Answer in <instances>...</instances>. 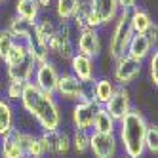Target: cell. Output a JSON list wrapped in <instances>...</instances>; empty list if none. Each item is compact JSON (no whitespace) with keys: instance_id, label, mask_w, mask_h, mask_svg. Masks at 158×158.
Here are the masks:
<instances>
[{"instance_id":"cell-1","label":"cell","mask_w":158,"mask_h":158,"mask_svg":"<svg viewBox=\"0 0 158 158\" xmlns=\"http://www.w3.org/2000/svg\"><path fill=\"white\" fill-rule=\"evenodd\" d=\"M19 105L38 124L40 130H59L63 126V109L53 94L42 92L38 86L27 82L23 86Z\"/></svg>"},{"instance_id":"cell-2","label":"cell","mask_w":158,"mask_h":158,"mask_svg":"<svg viewBox=\"0 0 158 158\" xmlns=\"http://www.w3.org/2000/svg\"><path fill=\"white\" fill-rule=\"evenodd\" d=\"M149 120L139 109H131L124 118L116 122V139L122 154L128 158H143L145 152V133Z\"/></svg>"},{"instance_id":"cell-3","label":"cell","mask_w":158,"mask_h":158,"mask_svg":"<svg viewBox=\"0 0 158 158\" xmlns=\"http://www.w3.org/2000/svg\"><path fill=\"white\" fill-rule=\"evenodd\" d=\"M131 36H133V31L130 27V12L128 10H120L116 19L112 21V31H110L109 42H107V53L112 61L126 55Z\"/></svg>"},{"instance_id":"cell-4","label":"cell","mask_w":158,"mask_h":158,"mask_svg":"<svg viewBox=\"0 0 158 158\" xmlns=\"http://www.w3.org/2000/svg\"><path fill=\"white\" fill-rule=\"evenodd\" d=\"M55 99L63 101V103H80V101H88V86L82 84L78 78H74L71 73H61L59 74V80L57 86H55V92H53Z\"/></svg>"},{"instance_id":"cell-5","label":"cell","mask_w":158,"mask_h":158,"mask_svg":"<svg viewBox=\"0 0 158 158\" xmlns=\"http://www.w3.org/2000/svg\"><path fill=\"white\" fill-rule=\"evenodd\" d=\"M88 27L103 29L112 25V21L120 14V6L116 0H88Z\"/></svg>"},{"instance_id":"cell-6","label":"cell","mask_w":158,"mask_h":158,"mask_svg":"<svg viewBox=\"0 0 158 158\" xmlns=\"http://www.w3.org/2000/svg\"><path fill=\"white\" fill-rule=\"evenodd\" d=\"M73 32H74V29L71 27V23H59L55 32H53V36L48 40L50 55L53 53V55H57L61 61H69L76 52Z\"/></svg>"},{"instance_id":"cell-7","label":"cell","mask_w":158,"mask_h":158,"mask_svg":"<svg viewBox=\"0 0 158 158\" xmlns=\"http://www.w3.org/2000/svg\"><path fill=\"white\" fill-rule=\"evenodd\" d=\"M143 73V63L135 61L128 55L114 59V67H112V82L116 86H124L128 88L130 84H133L139 78V74Z\"/></svg>"},{"instance_id":"cell-8","label":"cell","mask_w":158,"mask_h":158,"mask_svg":"<svg viewBox=\"0 0 158 158\" xmlns=\"http://www.w3.org/2000/svg\"><path fill=\"white\" fill-rule=\"evenodd\" d=\"M89 152L94 158H118L120 145L116 139V133L89 131Z\"/></svg>"},{"instance_id":"cell-9","label":"cell","mask_w":158,"mask_h":158,"mask_svg":"<svg viewBox=\"0 0 158 158\" xmlns=\"http://www.w3.org/2000/svg\"><path fill=\"white\" fill-rule=\"evenodd\" d=\"M74 48L78 53H84L92 59H97L103 53V42H101V35L99 29H82L78 31V36L74 40Z\"/></svg>"},{"instance_id":"cell-10","label":"cell","mask_w":158,"mask_h":158,"mask_svg":"<svg viewBox=\"0 0 158 158\" xmlns=\"http://www.w3.org/2000/svg\"><path fill=\"white\" fill-rule=\"evenodd\" d=\"M59 74H61V71L57 69V65H55L52 59H48V61L36 65L31 82L35 84V86H38L42 92L53 94L55 92V86H57V80H59Z\"/></svg>"},{"instance_id":"cell-11","label":"cell","mask_w":158,"mask_h":158,"mask_svg":"<svg viewBox=\"0 0 158 158\" xmlns=\"http://www.w3.org/2000/svg\"><path fill=\"white\" fill-rule=\"evenodd\" d=\"M69 65H71V74L74 78H78L82 84L89 86L95 78H97V67H95V59L88 57L84 53H78L74 52V55L69 59Z\"/></svg>"},{"instance_id":"cell-12","label":"cell","mask_w":158,"mask_h":158,"mask_svg":"<svg viewBox=\"0 0 158 158\" xmlns=\"http://www.w3.org/2000/svg\"><path fill=\"white\" fill-rule=\"evenodd\" d=\"M105 110L109 112V114L112 116V120H120L128 114V112L133 109V103H131V94H130V89L128 88H124V86H116L114 89V94L110 95V99L107 101V103L103 105Z\"/></svg>"},{"instance_id":"cell-13","label":"cell","mask_w":158,"mask_h":158,"mask_svg":"<svg viewBox=\"0 0 158 158\" xmlns=\"http://www.w3.org/2000/svg\"><path fill=\"white\" fill-rule=\"evenodd\" d=\"M23 131L21 128L10 130L6 135L0 137V156L2 158H27L25 145H23Z\"/></svg>"},{"instance_id":"cell-14","label":"cell","mask_w":158,"mask_h":158,"mask_svg":"<svg viewBox=\"0 0 158 158\" xmlns=\"http://www.w3.org/2000/svg\"><path fill=\"white\" fill-rule=\"evenodd\" d=\"M95 109H97V105L92 99L80 101V103H73V107H71V124H73V128L89 131L92 130Z\"/></svg>"},{"instance_id":"cell-15","label":"cell","mask_w":158,"mask_h":158,"mask_svg":"<svg viewBox=\"0 0 158 158\" xmlns=\"http://www.w3.org/2000/svg\"><path fill=\"white\" fill-rule=\"evenodd\" d=\"M114 89H116V84L112 82V78H107V76H97L95 80L89 84L88 95H89V99H92L97 107H103L107 101L110 99V95L114 94Z\"/></svg>"},{"instance_id":"cell-16","label":"cell","mask_w":158,"mask_h":158,"mask_svg":"<svg viewBox=\"0 0 158 158\" xmlns=\"http://www.w3.org/2000/svg\"><path fill=\"white\" fill-rule=\"evenodd\" d=\"M25 48H27V55H29V57L35 61L36 65H38V63H44V61H48V59L52 57V55H50V50H48V42L36 32L35 25H32L31 38L25 42Z\"/></svg>"},{"instance_id":"cell-17","label":"cell","mask_w":158,"mask_h":158,"mask_svg":"<svg viewBox=\"0 0 158 158\" xmlns=\"http://www.w3.org/2000/svg\"><path fill=\"white\" fill-rule=\"evenodd\" d=\"M152 42L149 40V36L147 35H133L130 44H128V50H126V55L135 61H141L145 63L147 57L152 53Z\"/></svg>"},{"instance_id":"cell-18","label":"cell","mask_w":158,"mask_h":158,"mask_svg":"<svg viewBox=\"0 0 158 158\" xmlns=\"http://www.w3.org/2000/svg\"><path fill=\"white\" fill-rule=\"evenodd\" d=\"M36 69V63L32 61L29 55L17 65L14 67H6V78L8 80H15V82H31L32 80V74H35Z\"/></svg>"},{"instance_id":"cell-19","label":"cell","mask_w":158,"mask_h":158,"mask_svg":"<svg viewBox=\"0 0 158 158\" xmlns=\"http://www.w3.org/2000/svg\"><path fill=\"white\" fill-rule=\"evenodd\" d=\"M152 17L147 10L135 6L130 10V27L133 31V35H147V31L152 27Z\"/></svg>"},{"instance_id":"cell-20","label":"cell","mask_w":158,"mask_h":158,"mask_svg":"<svg viewBox=\"0 0 158 158\" xmlns=\"http://www.w3.org/2000/svg\"><path fill=\"white\" fill-rule=\"evenodd\" d=\"M15 15L27 21V23L35 25L38 17L42 15V10L36 0H15Z\"/></svg>"},{"instance_id":"cell-21","label":"cell","mask_w":158,"mask_h":158,"mask_svg":"<svg viewBox=\"0 0 158 158\" xmlns=\"http://www.w3.org/2000/svg\"><path fill=\"white\" fill-rule=\"evenodd\" d=\"M95 133H116V120H112V116L105 110V107H97L94 122H92V130Z\"/></svg>"},{"instance_id":"cell-22","label":"cell","mask_w":158,"mask_h":158,"mask_svg":"<svg viewBox=\"0 0 158 158\" xmlns=\"http://www.w3.org/2000/svg\"><path fill=\"white\" fill-rule=\"evenodd\" d=\"M82 0H55L53 2V17L57 23H71L74 12Z\"/></svg>"},{"instance_id":"cell-23","label":"cell","mask_w":158,"mask_h":158,"mask_svg":"<svg viewBox=\"0 0 158 158\" xmlns=\"http://www.w3.org/2000/svg\"><path fill=\"white\" fill-rule=\"evenodd\" d=\"M15 128V107L8 99L0 97V137Z\"/></svg>"},{"instance_id":"cell-24","label":"cell","mask_w":158,"mask_h":158,"mask_svg":"<svg viewBox=\"0 0 158 158\" xmlns=\"http://www.w3.org/2000/svg\"><path fill=\"white\" fill-rule=\"evenodd\" d=\"M6 29L10 31V35L14 36L15 42H23V44L31 38V32H32V25L27 23V21H23L21 17H17V15H14L12 19L8 21Z\"/></svg>"},{"instance_id":"cell-25","label":"cell","mask_w":158,"mask_h":158,"mask_svg":"<svg viewBox=\"0 0 158 158\" xmlns=\"http://www.w3.org/2000/svg\"><path fill=\"white\" fill-rule=\"evenodd\" d=\"M23 145H25L27 158H46V152H44V147H42L38 133L23 131Z\"/></svg>"},{"instance_id":"cell-26","label":"cell","mask_w":158,"mask_h":158,"mask_svg":"<svg viewBox=\"0 0 158 158\" xmlns=\"http://www.w3.org/2000/svg\"><path fill=\"white\" fill-rule=\"evenodd\" d=\"M57 21H55V17H52L50 14H46V15H40L38 17V21L35 23V29H36V32L44 38V40H50L52 36H53V32H55V29H57Z\"/></svg>"},{"instance_id":"cell-27","label":"cell","mask_w":158,"mask_h":158,"mask_svg":"<svg viewBox=\"0 0 158 158\" xmlns=\"http://www.w3.org/2000/svg\"><path fill=\"white\" fill-rule=\"evenodd\" d=\"M71 149L76 154H86L89 151V131L74 130L73 135H71Z\"/></svg>"},{"instance_id":"cell-28","label":"cell","mask_w":158,"mask_h":158,"mask_svg":"<svg viewBox=\"0 0 158 158\" xmlns=\"http://www.w3.org/2000/svg\"><path fill=\"white\" fill-rule=\"evenodd\" d=\"M88 14H89V8H88V2L86 0H82L80 6H78V10L74 12L73 19H71V27L78 32L82 29H88Z\"/></svg>"},{"instance_id":"cell-29","label":"cell","mask_w":158,"mask_h":158,"mask_svg":"<svg viewBox=\"0 0 158 158\" xmlns=\"http://www.w3.org/2000/svg\"><path fill=\"white\" fill-rule=\"evenodd\" d=\"M25 57H27V48H25V44H23V42H15L14 46H12V50L8 52L6 59H4L2 63H4V67H14V65L21 63Z\"/></svg>"},{"instance_id":"cell-30","label":"cell","mask_w":158,"mask_h":158,"mask_svg":"<svg viewBox=\"0 0 158 158\" xmlns=\"http://www.w3.org/2000/svg\"><path fill=\"white\" fill-rule=\"evenodd\" d=\"M145 152H149L152 156L158 154V126L151 122L147 126V133H145Z\"/></svg>"},{"instance_id":"cell-31","label":"cell","mask_w":158,"mask_h":158,"mask_svg":"<svg viewBox=\"0 0 158 158\" xmlns=\"http://www.w3.org/2000/svg\"><path fill=\"white\" fill-rule=\"evenodd\" d=\"M27 84V82H25ZM23 82H15V80H8L4 84V99H8L10 103H15V101L21 99V94H23Z\"/></svg>"},{"instance_id":"cell-32","label":"cell","mask_w":158,"mask_h":158,"mask_svg":"<svg viewBox=\"0 0 158 158\" xmlns=\"http://www.w3.org/2000/svg\"><path fill=\"white\" fill-rule=\"evenodd\" d=\"M71 151V133L59 128V135H57V143H55V151H53V156H65L69 154Z\"/></svg>"},{"instance_id":"cell-33","label":"cell","mask_w":158,"mask_h":158,"mask_svg":"<svg viewBox=\"0 0 158 158\" xmlns=\"http://www.w3.org/2000/svg\"><path fill=\"white\" fill-rule=\"evenodd\" d=\"M14 44H15V40H14L12 35H10V31L8 29H0V63L6 59L8 52L12 50Z\"/></svg>"},{"instance_id":"cell-34","label":"cell","mask_w":158,"mask_h":158,"mask_svg":"<svg viewBox=\"0 0 158 158\" xmlns=\"http://www.w3.org/2000/svg\"><path fill=\"white\" fill-rule=\"evenodd\" d=\"M147 61H149V82L156 88L158 86V52L154 50L147 57Z\"/></svg>"},{"instance_id":"cell-35","label":"cell","mask_w":158,"mask_h":158,"mask_svg":"<svg viewBox=\"0 0 158 158\" xmlns=\"http://www.w3.org/2000/svg\"><path fill=\"white\" fill-rule=\"evenodd\" d=\"M116 2H118L120 10H128V12H130L131 8L137 6V0H116Z\"/></svg>"},{"instance_id":"cell-36","label":"cell","mask_w":158,"mask_h":158,"mask_svg":"<svg viewBox=\"0 0 158 158\" xmlns=\"http://www.w3.org/2000/svg\"><path fill=\"white\" fill-rule=\"evenodd\" d=\"M156 35H158V27H156V23H152V27L147 31V36H149V40L152 42V46H156V38H158Z\"/></svg>"},{"instance_id":"cell-37","label":"cell","mask_w":158,"mask_h":158,"mask_svg":"<svg viewBox=\"0 0 158 158\" xmlns=\"http://www.w3.org/2000/svg\"><path fill=\"white\" fill-rule=\"evenodd\" d=\"M36 2H38L40 10H52V8H53V2H55V0H36Z\"/></svg>"},{"instance_id":"cell-38","label":"cell","mask_w":158,"mask_h":158,"mask_svg":"<svg viewBox=\"0 0 158 158\" xmlns=\"http://www.w3.org/2000/svg\"><path fill=\"white\" fill-rule=\"evenodd\" d=\"M2 92H4V82L0 80V97H2Z\"/></svg>"},{"instance_id":"cell-39","label":"cell","mask_w":158,"mask_h":158,"mask_svg":"<svg viewBox=\"0 0 158 158\" xmlns=\"http://www.w3.org/2000/svg\"><path fill=\"white\" fill-rule=\"evenodd\" d=\"M118 158H128V156H124V154H122V156H118Z\"/></svg>"},{"instance_id":"cell-40","label":"cell","mask_w":158,"mask_h":158,"mask_svg":"<svg viewBox=\"0 0 158 158\" xmlns=\"http://www.w3.org/2000/svg\"><path fill=\"white\" fill-rule=\"evenodd\" d=\"M2 4H4V2H2V0H0V6H2Z\"/></svg>"},{"instance_id":"cell-41","label":"cell","mask_w":158,"mask_h":158,"mask_svg":"<svg viewBox=\"0 0 158 158\" xmlns=\"http://www.w3.org/2000/svg\"><path fill=\"white\" fill-rule=\"evenodd\" d=\"M2 2H8V0H2Z\"/></svg>"},{"instance_id":"cell-42","label":"cell","mask_w":158,"mask_h":158,"mask_svg":"<svg viewBox=\"0 0 158 158\" xmlns=\"http://www.w3.org/2000/svg\"><path fill=\"white\" fill-rule=\"evenodd\" d=\"M0 158H2V156H0Z\"/></svg>"},{"instance_id":"cell-43","label":"cell","mask_w":158,"mask_h":158,"mask_svg":"<svg viewBox=\"0 0 158 158\" xmlns=\"http://www.w3.org/2000/svg\"><path fill=\"white\" fill-rule=\"evenodd\" d=\"M46 158H48V156H46Z\"/></svg>"}]
</instances>
